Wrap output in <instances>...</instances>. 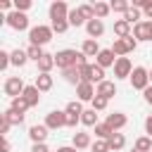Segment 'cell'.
<instances>
[{
  "label": "cell",
  "instance_id": "obj_43",
  "mask_svg": "<svg viewBox=\"0 0 152 152\" xmlns=\"http://www.w3.org/2000/svg\"><path fill=\"white\" fill-rule=\"evenodd\" d=\"M10 128H12V124L0 114V138H7V133H10Z\"/></svg>",
  "mask_w": 152,
  "mask_h": 152
},
{
  "label": "cell",
  "instance_id": "obj_52",
  "mask_svg": "<svg viewBox=\"0 0 152 152\" xmlns=\"http://www.w3.org/2000/svg\"><path fill=\"white\" fill-rule=\"evenodd\" d=\"M10 7H12L10 0H2V2H0V10H10Z\"/></svg>",
  "mask_w": 152,
  "mask_h": 152
},
{
  "label": "cell",
  "instance_id": "obj_35",
  "mask_svg": "<svg viewBox=\"0 0 152 152\" xmlns=\"http://www.w3.org/2000/svg\"><path fill=\"white\" fill-rule=\"evenodd\" d=\"M78 12H81V17L86 19V24H88L90 19H95V10H93V5H78Z\"/></svg>",
  "mask_w": 152,
  "mask_h": 152
},
{
  "label": "cell",
  "instance_id": "obj_53",
  "mask_svg": "<svg viewBox=\"0 0 152 152\" xmlns=\"http://www.w3.org/2000/svg\"><path fill=\"white\" fill-rule=\"evenodd\" d=\"M142 12H145V17H150V21H152V2H150L147 10H142Z\"/></svg>",
  "mask_w": 152,
  "mask_h": 152
},
{
  "label": "cell",
  "instance_id": "obj_10",
  "mask_svg": "<svg viewBox=\"0 0 152 152\" xmlns=\"http://www.w3.org/2000/svg\"><path fill=\"white\" fill-rule=\"evenodd\" d=\"M133 38L135 40H152V21L145 19V21H138L133 26Z\"/></svg>",
  "mask_w": 152,
  "mask_h": 152
},
{
  "label": "cell",
  "instance_id": "obj_32",
  "mask_svg": "<svg viewBox=\"0 0 152 152\" xmlns=\"http://www.w3.org/2000/svg\"><path fill=\"white\" fill-rule=\"evenodd\" d=\"M124 19H126V21H128V24H133V26H135V24H138V21H140V10H138V7H133V5H131V7H128V12H126V14H124Z\"/></svg>",
  "mask_w": 152,
  "mask_h": 152
},
{
  "label": "cell",
  "instance_id": "obj_1",
  "mask_svg": "<svg viewBox=\"0 0 152 152\" xmlns=\"http://www.w3.org/2000/svg\"><path fill=\"white\" fill-rule=\"evenodd\" d=\"M52 26H45V24H38V26H33L31 31H28V40H31V45H38V48H43L45 43H50L52 40Z\"/></svg>",
  "mask_w": 152,
  "mask_h": 152
},
{
  "label": "cell",
  "instance_id": "obj_36",
  "mask_svg": "<svg viewBox=\"0 0 152 152\" xmlns=\"http://www.w3.org/2000/svg\"><path fill=\"white\" fill-rule=\"evenodd\" d=\"M10 109H14V112L24 114V112L28 109V102H26L24 97H14V100H12V107H10Z\"/></svg>",
  "mask_w": 152,
  "mask_h": 152
},
{
  "label": "cell",
  "instance_id": "obj_22",
  "mask_svg": "<svg viewBox=\"0 0 152 152\" xmlns=\"http://www.w3.org/2000/svg\"><path fill=\"white\" fill-rule=\"evenodd\" d=\"M109 150H114V152H119V150H124V145H126V138H124V133H119V131H114L112 135H109Z\"/></svg>",
  "mask_w": 152,
  "mask_h": 152
},
{
  "label": "cell",
  "instance_id": "obj_3",
  "mask_svg": "<svg viewBox=\"0 0 152 152\" xmlns=\"http://www.w3.org/2000/svg\"><path fill=\"white\" fill-rule=\"evenodd\" d=\"M76 59H78V52L76 50H59V52H55V64L64 71V69H71V66H76Z\"/></svg>",
  "mask_w": 152,
  "mask_h": 152
},
{
  "label": "cell",
  "instance_id": "obj_39",
  "mask_svg": "<svg viewBox=\"0 0 152 152\" xmlns=\"http://www.w3.org/2000/svg\"><path fill=\"white\" fill-rule=\"evenodd\" d=\"M90 147H93V152H112V150H109V142H107V140H100V138H97Z\"/></svg>",
  "mask_w": 152,
  "mask_h": 152
},
{
  "label": "cell",
  "instance_id": "obj_18",
  "mask_svg": "<svg viewBox=\"0 0 152 152\" xmlns=\"http://www.w3.org/2000/svg\"><path fill=\"white\" fill-rule=\"evenodd\" d=\"M71 142H74L76 150H86V147L93 145V142H90V133H83V131H76L74 138H71Z\"/></svg>",
  "mask_w": 152,
  "mask_h": 152
},
{
  "label": "cell",
  "instance_id": "obj_45",
  "mask_svg": "<svg viewBox=\"0 0 152 152\" xmlns=\"http://www.w3.org/2000/svg\"><path fill=\"white\" fill-rule=\"evenodd\" d=\"M14 7H17V12H24V14H26V10L31 7V0H17Z\"/></svg>",
  "mask_w": 152,
  "mask_h": 152
},
{
  "label": "cell",
  "instance_id": "obj_34",
  "mask_svg": "<svg viewBox=\"0 0 152 152\" xmlns=\"http://www.w3.org/2000/svg\"><path fill=\"white\" fill-rule=\"evenodd\" d=\"M112 133H114V131H112L107 124H97V126H95V135H97L100 140H109V135H112Z\"/></svg>",
  "mask_w": 152,
  "mask_h": 152
},
{
  "label": "cell",
  "instance_id": "obj_46",
  "mask_svg": "<svg viewBox=\"0 0 152 152\" xmlns=\"http://www.w3.org/2000/svg\"><path fill=\"white\" fill-rule=\"evenodd\" d=\"M78 121H81V116H76V114H66V126H69V128H76Z\"/></svg>",
  "mask_w": 152,
  "mask_h": 152
},
{
  "label": "cell",
  "instance_id": "obj_21",
  "mask_svg": "<svg viewBox=\"0 0 152 152\" xmlns=\"http://www.w3.org/2000/svg\"><path fill=\"white\" fill-rule=\"evenodd\" d=\"M33 86H36V88H38L40 93H48V90L52 88V76H50V74H38V76H36V83H33Z\"/></svg>",
  "mask_w": 152,
  "mask_h": 152
},
{
  "label": "cell",
  "instance_id": "obj_48",
  "mask_svg": "<svg viewBox=\"0 0 152 152\" xmlns=\"http://www.w3.org/2000/svg\"><path fill=\"white\" fill-rule=\"evenodd\" d=\"M0 150H2V152H10V150H12V145H10L7 138H0Z\"/></svg>",
  "mask_w": 152,
  "mask_h": 152
},
{
  "label": "cell",
  "instance_id": "obj_11",
  "mask_svg": "<svg viewBox=\"0 0 152 152\" xmlns=\"http://www.w3.org/2000/svg\"><path fill=\"white\" fill-rule=\"evenodd\" d=\"M76 95H78V102H93V97H95L97 93H95L93 83H86V81H81V83L76 86Z\"/></svg>",
  "mask_w": 152,
  "mask_h": 152
},
{
  "label": "cell",
  "instance_id": "obj_7",
  "mask_svg": "<svg viewBox=\"0 0 152 152\" xmlns=\"http://www.w3.org/2000/svg\"><path fill=\"white\" fill-rule=\"evenodd\" d=\"M133 69H135V66L131 64L128 57H116V62H114V76H116V78H131Z\"/></svg>",
  "mask_w": 152,
  "mask_h": 152
},
{
  "label": "cell",
  "instance_id": "obj_44",
  "mask_svg": "<svg viewBox=\"0 0 152 152\" xmlns=\"http://www.w3.org/2000/svg\"><path fill=\"white\" fill-rule=\"evenodd\" d=\"M50 26H52V31H55V33H64V31L69 28V21H66V19H64V21H52Z\"/></svg>",
  "mask_w": 152,
  "mask_h": 152
},
{
  "label": "cell",
  "instance_id": "obj_5",
  "mask_svg": "<svg viewBox=\"0 0 152 152\" xmlns=\"http://www.w3.org/2000/svg\"><path fill=\"white\" fill-rule=\"evenodd\" d=\"M131 86H133L135 90H145V88H150V71H147L145 66H135L133 74H131Z\"/></svg>",
  "mask_w": 152,
  "mask_h": 152
},
{
  "label": "cell",
  "instance_id": "obj_41",
  "mask_svg": "<svg viewBox=\"0 0 152 152\" xmlns=\"http://www.w3.org/2000/svg\"><path fill=\"white\" fill-rule=\"evenodd\" d=\"M107 102H109V100H104V97H100V95H95L90 104H93V109H95V112H102V109L107 107Z\"/></svg>",
  "mask_w": 152,
  "mask_h": 152
},
{
  "label": "cell",
  "instance_id": "obj_6",
  "mask_svg": "<svg viewBox=\"0 0 152 152\" xmlns=\"http://www.w3.org/2000/svg\"><path fill=\"white\" fill-rule=\"evenodd\" d=\"M5 24L12 26L14 31H26V28H28V17H26L24 12H17V10H14V12H10V14L5 17Z\"/></svg>",
  "mask_w": 152,
  "mask_h": 152
},
{
  "label": "cell",
  "instance_id": "obj_20",
  "mask_svg": "<svg viewBox=\"0 0 152 152\" xmlns=\"http://www.w3.org/2000/svg\"><path fill=\"white\" fill-rule=\"evenodd\" d=\"M52 66H57V64H55V55L45 52V55L40 57V62H38V71H40V74H50Z\"/></svg>",
  "mask_w": 152,
  "mask_h": 152
},
{
  "label": "cell",
  "instance_id": "obj_9",
  "mask_svg": "<svg viewBox=\"0 0 152 152\" xmlns=\"http://www.w3.org/2000/svg\"><path fill=\"white\" fill-rule=\"evenodd\" d=\"M45 126H48L50 131H57V128L66 126V112H59V109L50 112V114L45 116Z\"/></svg>",
  "mask_w": 152,
  "mask_h": 152
},
{
  "label": "cell",
  "instance_id": "obj_47",
  "mask_svg": "<svg viewBox=\"0 0 152 152\" xmlns=\"http://www.w3.org/2000/svg\"><path fill=\"white\" fill-rule=\"evenodd\" d=\"M31 152H50V150H48V145H45V142H36V145L31 147Z\"/></svg>",
  "mask_w": 152,
  "mask_h": 152
},
{
  "label": "cell",
  "instance_id": "obj_24",
  "mask_svg": "<svg viewBox=\"0 0 152 152\" xmlns=\"http://www.w3.org/2000/svg\"><path fill=\"white\" fill-rule=\"evenodd\" d=\"M62 76H64V81H66V83H71V86H78V83H81V74H78V69H76V66L64 69V71H62Z\"/></svg>",
  "mask_w": 152,
  "mask_h": 152
},
{
  "label": "cell",
  "instance_id": "obj_42",
  "mask_svg": "<svg viewBox=\"0 0 152 152\" xmlns=\"http://www.w3.org/2000/svg\"><path fill=\"white\" fill-rule=\"evenodd\" d=\"M10 64H12V57H10V52H7V50H0V69L5 71Z\"/></svg>",
  "mask_w": 152,
  "mask_h": 152
},
{
  "label": "cell",
  "instance_id": "obj_15",
  "mask_svg": "<svg viewBox=\"0 0 152 152\" xmlns=\"http://www.w3.org/2000/svg\"><path fill=\"white\" fill-rule=\"evenodd\" d=\"M95 93H97L100 97L109 100V97H114V95H116V83H114V81H102V83H97Z\"/></svg>",
  "mask_w": 152,
  "mask_h": 152
},
{
  "label": "cell",
  "instance_id": "obj_25",
  "mask_svg": "<svg viewBox=\"0 0 152 152\" xmlns=\"http://www.w3.org/2000/svg\"><path fill=\"white\" fill-rule=\"evenodd\" d=\"M10 57H12V64H14V66H24V64L28 62L26 50H12V52H10Z\"/></svg>",
  "mask_w": 152,
  "mask_h": 152
},
{
  "label": "cell",
  "instance_id": "obj_17",
  "mask_svg": "<svg viewBox=\"0 0 152 152\" xmlns=\"http://www.w3.org/2000/svg\"><path fill=\"white\" fill-rule=\"evenodd\" d=\"M100 45H97V40H93V38H86L83 40V45H81V52L86 55V57H97L100 55Z\"/></svg>",
  "mask_w": 152,
  "mask_h": 152
},
{
  "label": "cell",
  "instance_id": "obj_27",
  "mask_svg": "<svg viewBox=\"0 0 152 152\" xmlns=\"http://www.w3.org/2000/svg\"><path fill=\"white\" fill-rule=\"evenodd\" d=\"M81 124L83 126H97V114H95V109H86L83 114H81Z\"/></svg>",
  "mask_w": 152,
  "mask_h": 152
},
{
  "label": "cell",
  "instance_id": "obj_49",
  "mask_svg": "<svg viewBox=\"0 0 152 152\" xmlns=\"http://www.w3.org/2000/svg\"><path fill=\"white\" fill-rule=\"evenodd\" d=\"M145 131H147V135L152 138V114H150V116L145 119Z\"/></svg>",
  "mask_w": 152,
  "mask_h": 152
},
{
  "label": "cell",
  "instance_id": "obj_31",
  "mask_svg": "<svg viewBox=\"0 0 152 152\" xmlns=\"http://www.w3.org/2000/svg\"><path fill=\"white\" fill-rule=\"evenodd\" d=\"M109 7H112V12H121V14H126L128 7H131V2H128V0H112Z\"/></svg>",
  "mask_w": 152,
  "mask_h": 152
},
{
  "label": "cell",
  "instance_id": "obj_12",
  "mask_svg": "<svg viewBox=\"0 0 152 152\" xmlns=\"http://www.w3.org/2000/svg\"><path fill=\"white\" fill-rule=\"evenodd\" d=\"M112 131H121L126 124H128V119H126V114H121V112H112V114H107V121H104Z\"/></svg>",
  "mask_w": 152,
  "mask_h": 152
},
{
  "label": "cell",
  "instance_id": "obj_30",
  "mask_svg": "<svg viewBox=\"0 0 152 152\" xmlns=\"http://www.w3.org/2000/svg\"><path fill=\"white\" fill-rule=\"evenodd\" d=\"M66 21H69V26H83V24H86V19L81 17V12H78V7L69 12V17H66Z\"/></svg>",
  "mask_w": 152,
  "mask_h": 152
},
{
  "label": "cell",
  "instance_id": "obj_33",
  "mask_svg": "<svg viewBox=\"0 0 152 152\" xmlns=\"http://www.w3.org/2000/svg\"><path fill=\"white\" fill-rule=\"evenodd\" d=\"M26 55H28V59H33V62L38 64L45 52H43V48H38V45H28V48H26Z\"/></svg>",
  "mask_w": 152,
  "mask_h": 152
},
{
  "label": "cell",
  "instance_id": "obj_38",
  "mask_svg": "<svg viewBox=\"0 0 152 152\" xmlns=\"http://www.w3.org/2000/svg\"><path fill=\"white\" fill-rule=\"evenodd\" d=\"M64 112H66V114H76V116H81L86 109L81 107V102H78V100H74V102H69V104H66V109H64Z\"/></svg>",
  "mask_w": 152,
  "mask_h": 152
},
{
  "label": "cell",
  "instance_id": "obj_2",
  "mask_svg": "<svg viewBox=\"0 0 152 152\" xmlns=\"http://www.w3.org/2000/svg\"><path fill=\"white\" fill-rule=\"evenodd\" d=\"M138 48V40L133 38V33L128 36V38H116L114 40V45H112V52L116 55V57H124V55H128V52H133Z\"/></svg>",
  "mask_w": 152,
  "mask_h": 152
},
{
  "label": "cell",
  "instance_id": "obj_23",
  "mask_svg": "<svg viewBox=\"0 0 152 152\" xmlns=\"http://www.w3.org/2000/svg\"><path fill=\"white\" fill-rule=\"evenodd\" d=\"M114 33H116L119 38H128V36H131V24H128L126 19H116V21H114Z\"/></svg>",
  "mask_w": 152,
  "mask_h": 152
},
{
  "label": "cell",
  "instance_id": "obj_8",
  "mask_svg": "<svg viewBox=\"0 0 152 152\" xmlns=\"http://www.w3.org/2000/svg\"><path fill=\"white\" fill-rule=\"evenodd\" d=\"M69 5L64 2V0H55L52 5H50V19L52 21H64L66 17H69Z\"/></svg>",
  "mask_w": 152,
  "mask_h": 152
},
{
  "label": "cell",
  "instance_id": "obj_54",
  "mask_svg": "<svg viewBox=\"0 0 152 152\" xmlns=\"http://www.w3.org/2000/svg\"><path fill=\"white\" fill-rule=\"evenodd\" d=\"M150 83H152V71H150Z\"/></svg>",
  "mask_w": 152,
  "mask_h": 152
},
{
  "label": "cell",
  "instance_id": "obj_26",
  "mask_svg": "<svg viewBox=\"0 0 152 152\" xmlns=\"http://www.w3.org/2000/svg\"><path fill=\"white\" fill-rule=\"evenodd\" d=\"M2 116L12 124V126H21L24 124V114H19V112H14V109H7V112H2Z\"/></svg>",
  "mask_w": 152,
  "mask_h": 152
},
{
  "label": "cell",
  "instance_id": "obj_40",
  "mask_svg": "<svg viewBox=\"0 0 152 152\" xmlns=\"http://www.w3.org/2000/svg\"><path fill=\"white\" fill-rule=\"evenodd\" d=\"M102 81H104V69L93 64V83H102Z\"/></svg>",
  "mask_w": 152,
  "mask_h": 152
},
{
  "label": "cell",
  "instance_id": "obj_4",
  "mask_svg": "<svg viewBox=\"0 0 152 152\" xmlns=\"http://www.w3.org/2000/svg\"><path fill=\"white\" fill-rule=\"evenodd\" d=\"M2 90H5V95H10V97L14 100V97H21V95H24L26 86H24L21 76H10V78L5 81V86H2Z\"/></svg>",
  "mask_w": 152,
  "mask_h": 152
},
{
  "label": "cell",
  "instance_id": "obj_14",
  "mask_svg": "<svg viewBox=\"0 0 152 152\" xmlns=\"http://www.w3.org/2000/svg\"><path fill=\"white\" fill-rule=\"evenodd\" d=\"M114 62H116V57H114L112 48H104V50H100V55L95 57V64H97V66H102V69H107V66H114Z\"/></svg>",
  "mask_w": 152,
  "mask_h": 152
},
{
  "label": "cell",
  "instance_id": "obj_51",
  "mask_svg": "<svg viewBox=\"0 0 152 152\" xmlns=\"http://www.w3.org/2000/svg\"><path fill=\"white\" fill-rule=\"evenodd\" d=\"M57 152H76L74 145H64V147H57Z\"/></svg>",
  "mask_w": 152,
  "mask_h": 152
},
{
  "label": "cell",
  "instance_id": "obj_50",
  "mask_svg": "<svg viewBox=\"0 0 152 152\" xmlns=\"http://www.w3.org/2000/svg\"><path fill=\"white\" fill-rule=\"evenodd\" d=\"M142 95H145V102H147V104H152V86H150V88H145V90H142Z\"/></svg>",
  "mask_w": 152,
  "mask_h": 152
},
{
  "label": "cell",
  "instance_id": "obj_19",
  "mask_svg": "<svg viewBox=\"0 0 152 152\" xmlns=\"http://www.w3.org/2000/svg\"><path fill=\"white\" fill-rule=\"evenodd\" d=\"M26 102H28V107H36L38 102H40V90L36 88V86H26V90H24V95H21Z\"/></svg>",
  "mask_w": 152,
  "mask_h": 152
},
{
  "label": "cell",
  "instance_id": "obj_37",
  "mask_svg": "<svg viewBox=\"0 0 152 152\" xmlns=\"http://www.w3.org/2000/svg\"><path fill=\"white\" fill-rule=\"evenodd\" d=\"M78 74H81V81H86V83H93V64H86V66H81V69H78Z\"/></svg>",
  "mask_w": 152,
  "mask_h": 152
},
{
  "label": "cell",
  "instance_id": "obj_16",
  "mask_svg": "<svg viewBox=\"0 0 152 152\" xmlns=\"http://www.w3.org/2000/svg\"><path fill=\"white\" fill-rule=\"evenodd\" d=\"M48 131H50V128H48L45 124H43V126H38V124H36V126H31V128H28V138L33 140V145H36V142H45Z\"/></svg>",
  "mask_w": 152,
  "mask_h": 152
},
{
  "label": "cell",
  "instance_id": "obj_13",
  "mask_svg": "<svg viewBox=\"0 0 152 152\" xmlns=\"http://www.w3.org/2000/svg\"><path fill=\"white\" fill-rule=\"evenodd\" d=\"M86 33H88V38L97 40V38L104 33V24H102V19H90V21L86 24Z\"/></svg>",
  "mask_w": 152,
  "mask_h": 152
},
{
  "label": "cell",
  "instance_id": "obj_29",
  "mask_svg": "<svg viewBox=\"0 0 152 152\" xmlns=\"http://www.w3.org/2000/svg\"><path fill=\"white\" fill-rule=\"evenodd\" d=\"M133 150L150 152V150H152V138H150V135H142V138H138V140H135V145H133Z\"/></svg>",
  "mask_w": 152,
  "mask_h": 152
},
{
  "label": "cell",
  "instance_id": "obj_55",
  "mask_svg": "<svg viewBox=\"0 0 152 152\" xmlns=\"http://www.w3.org/2000/svg\"><path fill=\"white\" fill-rule=\"evenodd\" d=\"M131 152H140V150H131Z\"/></svg>",
  "mask_w": 152,
  "mask_h": 152
},
{
  "label": "cell",
  "instance_id": "obj_28",
  "mask_svg": "<svg viewBox=\"0 0 152 152\" xmlns=\"http://www.w3.org/2000/svg\"><path fill=\"white\" fill-rule=\"evenodd\" d=\"M93 10H95V19H104L112 12V7L107 2H93Z\"/></svg>",
  "mask_w": 152,
  "mask_h": 152
}]
</instances>
